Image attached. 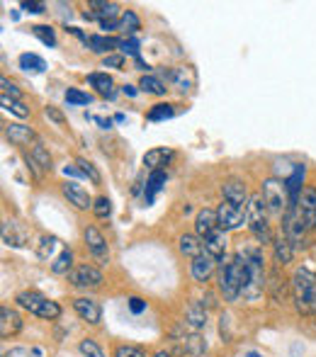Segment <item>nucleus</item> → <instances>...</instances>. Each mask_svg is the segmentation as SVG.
<instances>
[{"mask_svg":"<svg viewBox=\"0 0 316 357\" xmlns=\"http://www.w3.org/2000/svg\"><path fill=\"white\" fill-rule=\"evenodd\" d=\"M246 287H248V270L246 263L241 258V253L234 255L227 265L222 260V270H219V289H222L224 299L227 301H236L239 294H243Z\"/></svg>","mask_w":316,"mask_h":357,"instance_id":"f257e3e1","label":"nucleus"},{"mask_svg":"<svg viewBox=\"0 0 316 357\" xmlns=\"http://www.w3.org/2000/svg\"><path fill=\"white\" fill-rule=\"evenodd\" d=\"M292 299L299 314H316V273L309 268H297L292 275Z\"/></svg>","mask_w":316,"mask_h":357,"instance_id":"f03ea898","label":"nucleus"},{"mask_svg":"<svg viewBox=\"0 0 316 357\" xmlns=\"http://www.w3.org/2000/svg\"><path fill=\"white\" fill-rule=\"evenodd\" d=\"M241 258H243L246 263V270H248V287H246L243 294L248 296V299H255V296L263 291L265 287V260H263V250L258 248V245H248V248L239 250Z\"/></svg>","mask_w":316,"mask_h":357,"instance_id":"7ed1b4c3","label":"nucleus"},{"mask_svg":"<svg viewBox=\"0 0 316 357\" xmlns=\"http://www.w3.org/2000/svg\"><path fill=\"white\" fill-rule=\"evenodd\" d=\"M268 207L263 202V195H250L248 199V216H246V224H248L250 234L260 241V243H270L273 234H270V224H268Z\"/></svg>","mask_w":316,"mask_h":357,"instance_id":"20e7f679","label":"nucleus"},{"mask_svg":"<svg viewBox=\"0 0 316 357\" xmlns=\"http://www.w3.org/2000/svg\"><path fill=\"white\" fill-rule=\"evenodd\" d=\"M15 301H17L22 309H27L29 314L39 316V319H59L61 316V306L57 304V301L47 299L44 294H39V291H20L17 296H15Z\"/></svg>","mask_w":316,"mask_h":357,"instance_id":"39448f33","label":"nucleus"},{"mask_svg":"<svg viewBox=\"0 0 316 357\" xmlns=\"http://www.w3.org/2000/svg\"><path fill=\"white\" fill-rule=\"evenodd\" d=\"M263 202L268 207L270 214L283 216L289 207V197H287V188H285V180L280 178H268L263 180Z\"/></svg>","mask_w":316,"mask_h":357,"instance_id":"423d86ee","label":"nucleus"},{"mask_svg":"<svg viewBox=\"0 0 316 357\" xmlns=\"http://www.w3.org/2000/svg\"><path fill=\"white\" fill-rule=\"evenodd\" d=\"M173 345L180 350V353H185L190 357H200V355H204V350H207V343L202 340V335H200L197 331L188 328L185 324L173 331Z\"/></svg>","mask_w":316,"mask_h":357,"instance_id":"0eeeda50","label":"nucleus"},{"mask_svg":"<svg viewBox=\"0 0 316 357\" xmlns=\"http://www.w3.org/2000/svg\"><path fill=\"white\" fill-rule=\"evenodd\" d=\"M307 224H304L302 214H299V207H287V212L283 214V236L294 245H304V234H307Z\"/></svg>","mask_w":316,"mask_h":357,"instance_id":"6e6552de","label":"nucleus"},{"mask_svg":"<svg viewBox=\"0 0 316 357\" xmlns=\"http://www.w3.org/2000/svg\"><path fill=\"white\" fill-rule=\"evenodd\" d=\"M246 216H248V204H234L224 199L217 207V221L222 231H234L241 224H246Z\"/></svg>","mask_w":316,"mask_h":357,"instance_id":"1a4fd4ad","label":"nucleus"},{"mask_svg":"<svg viewBox=\"0 0 316 357\" xmlns=\"http://www.w3.org/2000/svg\"><path fill=\"white\" fill-rule=\"evenodd\" d=\"M103 270L95 268V265L90 263H83L78 265L76 270H71L68 273V282H71L73 287H83V289H95V287L103 284Z\"/></svg>","mask_w":316,"mask_h":357,"instance_id":"9d476101","label":"nucleus"},{"mask_svg":"<svg viewBox=\"0 0 316 357\" xmlns=\"http://www.w3.org/2000/svg\"><path fill=\"white\" fill-rule=\"evenodd\" d=\"M83 238H85V245H88L90 255L95 258V263L107 265L110 263V248H107V241H105V236L100 234L95 226H88V229H85V234H83Z\"/></svg>","mask_w":316,"mask_h":357,"instance_id":"9b49d317","label":"nucleus"},{"mask_svg":"<svg viewBox=\"0 0 316 357\" xmlns=\"http://www.w3.org/2000/svg\"><path fill=\"white\" fill-rule=\"evenodd\" d=\"M299 214H302L307 229L314 231L316 229V188L314 185H307V188L302 190V197H299Z\"/></svg>","mask_w":316,"mask_h":357,"instance_id":"f8f14e48","label":"nucleus"},{"mask_svg":"<svg viewBox=\"0 0 316 357\" xmlns=\"http://www.w3.org/2000/svg\"><path fill=\"white\" fill-rule=\"evenodd\" d=\"M61 192H63V197H66L76 209H93V199H90L88 190L80 188L78 183H63L61 185Z\"/></svg>","mask_w":316,"mask_h":357,"instance_id":"ddd939ff","label":"nucleus"},{"mask_svg":"<svg viewBox=\"0 0 316 357\" xmlns=\"http://www.w3.org/2000/svg\"><path fill=\"white\" fill-rule=\"evenodd\" d=\"M3 243L13 245V248H22L27 243V231L22 229V224L15 219L3 221Z\"/></svg>","mask_w":316,"mask_h":357,"instance_id":"4468645a","label":"nucleus"},{"mask_svg":"<svg viewBox=\"0 0 316 357\" xmlns=\"http://www.w3.org/2000/svg\"><path fill=\"white\" fill-rule=\"evenodd\" d=\"M73 309H76V314L80 316L83 321H88V324H100V319H103V309H100V304L95 299H88V296H78L76 301H73Z\"/></svg>","mask_w":316,"mask_h":357,"instance_id":"2eb2a0df","label":"nucleus"},{"mask_svg":"<svg viewBox=\"0 0 316 357\" xmlns=\"http://www.w3.org/2000/svg\"><path fill=\"white\" fill-rule=\"evenodd\" d=\"M20 331H22V316L15 309L3 306V309H0V335H3V338H13Z\"/></svg>","mask_w":316,"mask_h":357,"instance_id":"dca6fc26","label":"nucleus"},{"mask_svg":"<svg viewBox=\"0 0 316 357\" xmlns=\"http://www.w3.org/2000/svg\"><path fill=\"white\" fill-rule=\"evenodd\" d=\"M214 263H217V260H214L209 253L197 255V258L190 263V273H193L195 282H207V280L212 278V273H214Z\"/></svg>","mask_w":316,"mask_h":357,"instance_id":"f3484780","label":"nucleus"},{"mask_svg":"<svg viewBox=\"0 0 316 357\" xmlns=\"http://www.w3.org/2000/svg\"><path fill=\"white\" fill-rule=\"evenodd\" d=\"M304 168L302 163L294 165V173L285 180V188H287V197H289V207H299V197H302V180H304Z\"/></svg>","mask_w":316,"mask_h":357,"instance_id":"a211bd4d","label":"nucleus"},{"mask_svg":"<svg viewBox=\"0 0 316 357\" xmlns=\"http://www.w3.org/2000/svg\"><path fill=\"white\" fill-rule=\"evenodd\" d=\"M219 229V221H217V212L214 209H200L197 216H195V231H197L200 238H207L209 234Z\"/></svg>","mask_w":316,"mask_h":357,"instance_id":"6ab92c4d","label":"nucleus"},{"mask_svg":"<svg viewBox=\"0 0 316 357\" xmlns=\"http://www.w3.org/2000/svg\"><path fill=\"white\" fill-rule=\"evenodd\" d=\"M222 195L227 202H234V204H248V192H246V185L241 180L232 178L222 185Z\"/></svg>","mask_w":316,"mask_h":357,"instance_id":"aec40b11","label":"nucleus"},{"mask_svg":"<svg viewBox=\"0 0 316 357\" xmlns=\"http://www.w3.org/2000/svg\"><path fill=\"white\" fill-rule=\"evenodd\" d=\"M227 231H222V229H217L214 234H209L207 238H202V243H204V253H209L214 260H219V258H224V253H227Z\"/></svg>","mask_w":316,"mask_h":357,"instance_id":"412c9836","label":"nucleus"},{"mask_svg":"<svg viewBox=\"0 0 316 357\" xmlns=\"http://www.w3.org/2000/svg\"><path fill=\"white\" fill-rule=\"evenodd\" d=\"M173 158V151L170 149H151L144 153V165H146L149 170H163V165L168 163V160Z\"/></svg>","mask_w":316,"mask_h":357,"instance_id":"4be33fe9","label":"nucleus"},{"mask_svg":"<svg viewBox=\"0 0 316 357\" xmlns=\"http://www.w3.org/2000/svg\"><path fill=\"white\" fill-rule=\"evenodd\" d=\"M178 248L183 255H188V258H197V255L204 253V243L200 241V236H193V234H183L178 238Z\"/></svg>","mask_w":316,"mask_h":357,"instance_id":"5701e85b","label":"nucleus"},{"mask_svg":"<svg viewBox=\"0 0 316 357\" xmlns=\"http://www.w3.org/2000/svg\"><path fill=\"white\" fill-rule=\"evenodd\" d=\"M168 80L178 93H188L195 83V75L190 68H173V71H168Z\"/></svg>","mask_w":316,"mask_h":357,"instance_id":"b1692460","label":"nucleus"},{"mask_svg":"<svg viewBox=\"0 0 316 357\" xmlns=\"http://www.w3.org/2000/svg\"><path fill=\"white\" fill-rule=\"evenodd\" d=\"M5 137L15 146H27L29 142H34V132L29 127H24V124H10V127H5Z\"/></svg>","mask_w":316,"mask_h":357,"instance_id":"393cba45","label":"nucleus"},{"mask_svg":"<svg viewBox=\"0 0 316 357\" xmlns=\"http://www.w3.org/2000/svg\"><path fill=\"white\" fill-rule=\"evenodd\" d=\"M273 250H275V260L280 265H287L292 263V255H294V245L289 243L285 236H275L273 238Z\"/></svg>","mask_w":316,"mask_h":357,"instance_id":"a878e982","label":"nucleus"},{"mask_svg":"<svg viewBox=\"0 0 316 357\" xmlns=\"http://www.w3.org/2000/svg\"><path fill=\"white\" fill-rule=\"evenodd\" d=\"M88 83L93 85L95 90H98L100 95H105V98L114 100V90H112V78H110L107 73H90L88 75Z\"/></svg>","mask_w":316,"mask_h":357,"instance_id":"bb28decb","label":"nucleus"},{"mask_svg":"<svg viewBox=\"0 0 316 357\" xmlns=\"http://www.w3.org/2000/svg\"><path fill=\"white\" fill-rule=\"evenodd\" d=\"M165 170H151V175H149V180H146V195H144V199H146V204H151L153 202V195L158 192L160 188L165 185Z\"/></svg>","mask_w":316,"mask_h":357,"instance_id":"cd10ccee","label":"nucleus"},{"mask_svg":"<svg viewBox=\"0 0 316 357\" xmlns=\"http://www.w3.org/2000/svg\"><path fill=\"white\" fill-rule=\"evenodd\" d=\"M20 68L27 73H44L47 63H44V59L37 56V54H22V56H20Z\"/></svg>","mask_w":316,"mask_h":357,"instance_id":"c85d7f7f","label":"nucleus"},{"mask_svg":"<svg viewBox=\"0 0 316 357\" xmlns=\"http://www.w3.org/2000/svg\"><path fill=\"white\" fill-rule=\"evenodd\" d=\"M90 52L93 54H110L112 49L119 47V39H110V37H90L88 42Z\"/></svg>","mask_w":316,"mask_h":357,"instance_id":"c756f323","label":"nucleus"},{"mask_svg":"<svg viewBox=\"0 0 316 357\" xmlns=\"http://www.w3.org/2000/svg\"><path fill=\"white\" fill-rule=\"evenodd\" d=\"M117 29H119V32H124V34H134L137 29H142V22H139L137 13H132V10H124L122 17H119V22H117Z\"/></svg>","mask_w":316,"mask_h":357,"instance_id":"7c9ffc66","label":"nucleus"},{"mask_svg":"<svg viewBox=\"0 0 316 357\" xmlns=\"http://www.w3.org/2000/svg\"><path fill=\"white\" fill-rule=\"evenodd\" d=\"M204 324H207V314H204V309H200V306H190L188 314H185V326L193 328V331H200Z\"/></svg>","mask_w":316,"mask_h":357,"instance_id":"2f4dec72","label":"nucleus"},{"mask_svg":"<svg viewBox=\"0 0 316 357\" xmlns=\"http://www.w3.org/2000/svg\"><path fill=\"white\" fill-rule=\"evenodd\" d=\"M175 114V109H173V105H168V102H158V105H153L151 109H149V114H146V119L149 122H165V119H170Z\"/></svg>","mask_w":316,"mask_h":357,"instance_id":"473e14b6","label":"nucleus"},{"mask_svg":"<svg viewBox=\"0 0 316 357\" xmlns=\"http://www.w3.org/2000/svg\"><path fill=\"white\" fill-rule=\"evenodd\" d=\"M71 263H73V253L68 248H63L61 253H59V258L52 263V273L54 275H68V270H71Z\"/></svg>","mask_w":316,"mask_h":357,"instance_id":"72a5a7b5","label":"nucleus"},{"mask_svg":"<svg viewBox=\"0 0 316 357\" xmlns=\"http://www.w3.org/2000/svg\"><path fill=\"white\" fill-rule=\"evenodd\" d=\"M32 34L44 44V47H57V34H54V29L47 27V24H34Z\"/></svg>","mask_w":316,"mask_h":357,"instance_id":"f704fd0d","label":"nucleus"},{"mask_svg":"<svg viewBox=\"0 0 316 357\" xmlns=\"http://www.w3.org/2000/svg\"><path fill=\"white\" fill-rule=\"evenodd\" d=\"M139 88L144 90V93H151V95H165V85L160 83V80L156 78V75H144L142 83H139Z\"/></svg>","mask_w":316,"mask_h":357,"instance_id":"c9c22d12","label":"nucleus"},{"mask_svg":"<svg viewBox=\"0 0 316 357\" xmlns=\"http://www.w3.org/2000/svg\"><path fill=\"white\" fill-rule=\"evenodd\" d=\"M76 165H78V168H80V173H83L85 178H88L90 183H93V185H100V183H103V178H100V170L95 168V165L90 163V160H85V158H78V160H76Z\"/></svg>","mask_w":316,"mask_h":357,"instance_id":"e433bc0d","label":"nucleus"},{"mask_svg":"<svg viewBox=\"0 0 316 357\" xmlns=\"http://www.w3.org/2000/svg\"><path fill=\"white\" fill-rule=\"evenodd\" d=\"M32 155L34 160H37V165H42L44 170H52V155H49V151L44 149V144H34V149H32Z\"/></svg>","mask_w":316,"mask_h":357,"instance_id":"4c0bfd02","label":"nucleus"},{"mask_svg":"<svg viewBox=\"0 0 316 357\" xmlns=\"http://www.w3.org/2000/svg\"><path fill=\"white\" fill-rule=\"evenodd\" d=\"M122 17V13H119V5L117 3H107L103 10H98V17L100 22H117V20Z\"/></svg>","mask_w":316,"mask_h":357,"instance_id":"58836bf2","label":"nucleus"},{"mask_svg":"<svg viewBox=\"0 0 316 357\" xmlns=\"http://www.w3.org/2000/svg\"><path fill=\"white\" fill-rule=\"evenodd\" d=\"M78 350H80V355H83V357H105L103 348H100V345L95 343V340H90V338L80 340Z\"/></svg>","mask_w":316,"mask_h":357,"instance_id":"ea45409f","label":"nucleus"},{"mask_svg":"<svg viewBox=\"0 0 316 357\" xmlns=\"http://www.w3.org/2000/svg\"><path fill=\"white\" fill-rule=\"evenodd\" d=\"M3 107L8 109V112H13V114H17L20 119H24V117H29V109L24 107L20 100H10V98H5L3 95Z\"/></svg>","mask_w":316,"mask_h":357,"instance_id":"a19ab883","label":"nucleus"},{"mask_svg":"<svg viewBox=\"0 0 316 357\" xmlns=\"http://www.w3.org/2000/svg\"><path fill=\"white\" fill-rule=\"evenodd\" d=\"M93 212L98 219H107L110 214H112V202H110L107 197H98L93 199Z\"/></svg>","mask_w":316,"mask_h":357,"instance_id":"79ce46f5","label":"nucleus"},{"mask_svg":"<svg viewBox=\"0 0 316 357\" xmlns=\"http://www.w3.org/2000/svg\"><path fill=\"white\" fill-rule=\"evenodd\" d=\"M66 102L68 105H90L93 102V98H90L88 93H80L78 88H68L66 90Z\"/></svg>","mask_w":316,"mask_h":357,"instance_id":"37998d69","label":"nucleus"},{"mask_svg":"<svg viewBox=\"0 0 316 357\" xmlns=\"http://www.w3.org/2000/svg\"><path fill=\"white\" fill-rule=\"evenodd\" d=\"M54 245H57V238H54V236H42V238H39L37 255H39V258H49V255H52V250H54Z\"/></svg>","mask_w":316,"mask_h":357,"instance_id":"c03bdc74","label":"nucleus"},{"mask_svg":"<svg viewBox=\"0 0 316 357\" xmlns=\"http://www.w3.org/2000/svg\"><path fill=\"white\" fill-rule=\"evenodd\" d=\"M119 49H122V54H129V56L139 59V42L134 37L129 39H119Z\"/></svg>","mask_w":316,"mask_h":357,"instance_id":"a18cd8bd","label":"nucleus"},{"mask_svg":"<svg viewBox=\"0 0 316 357\" xmlns=\"http://www.w3.org/2000/svg\"><path fill=\"white\" fill-rule=\"evenodd\" d=\"M114 357H146L139 348H134V345H119L117 350H114Z\"/></svg>","mask_w":316,"mask_h":357,"instance_id":"49530a36","label":"nucleus"},{"mask_svg":"<svg viewBox=\"0 0 316 357\" xmlns=\"http://www.w3.org/2000/svg\"><path fill=\"white\" fill-rule=\"evenodd\" d=\"M0 85H3V95H5V98H10V100H20V90H17V85L10 83L8 78L0 80Z\"/></svg>","mask_w":316,"mask_h":357,"instance_id":"de8ad7c7","label":"nucleus"},{"mask_svg":"<svg viewBox=\"0 0 316 357\" xmlns=\"http://www.w3.org/2000/svg\"><path fill=\"white\" fill-rule=\"evenodd\" d=\"M3 357H42V350H27V348H13Z\"/></svg>","mask_w":316,"mask_h":357,"instance_id":"09e8293b","label":"nucleus"},{"mask_svg":"<svg viewBox=\"0 0 316 357\" xmlns=\"http://www.w3.org/2000/svg\"><path fill=\"white\" fill-rule=\"evenodd\" d=\"M122 63H124V56H119V54H112V56L103 59V68H119Z\"/></svg>","mask_w":316,"mask_h":357,"instance_id":"8fccbe9b","label":"nucleus"},{"mask_svg":"<svg viewBox=\"0 0 316 357\" xmlns=\"http://www.w3.org/2000/svg\"><path fill=\"white\" fill-rule=\"evenodd\" d=\"M129 309H132V314H142V311L146 309V301H142L139 296H132V299H129Z\"/></svg>","mask_w":316,"mask_h":357,"instance_id":"3c124183","label":"nucleus"},{"mask_svg":"<svg viewBox=\"0 0 316 357\" xmlns=\"http://www.w3.org/2000/svg\"><path fill=\"white\" fill-rule=\"evenodd\" d=\"M44 114H47V117L52 119V122H57V124H63V114L59 112L57 107H47V109H44Z\"/></svg>","mask_w":316,"mask_h":357,"instance_id":"603ef678","label":"nucleus"},{"mask_svg":"<svg viewBox=\"0 0 316 357\" xmlns=\"http://www.w3.org/2000/svg\"><path fill=\"white\" fill-rule=\"evenodd\" d=\"M22 10H27V13H44L47 5L44 3H22Z\"/></svg>","mask_w":316,"mask_h":357,"instance_id":"864d4df0","label":"nucleus"},{"mask_svg":"<svg viewBox=\"0 0 316 357\" xmlns=\"http://www.w3.org/2000/svg\"><path fill=\"white\" fill-rule=\"evenodd\" d=\"M88 119H93V122H98L103 129H110L112 127V119H103V117H93V114H88Z\"/></svg>","mask_w":316,"mask_h":357,"instance_id":"5fc2aeb1","label":"nucleus"},{"mask_svg":"<svg viewBox=\"0 0 316 357\" xmlns=\"http://www.w3.org/2000/svg\"><path fill=\"white\" fill-rule=\"evenodd\" d=\"M63 173L71 175V178H80V175H83V173H80V168H73V165H66V168H63ZM83 178H85V175H83Z\"/></svg>","mask_w":316,"mask_h":357,"instance_id":"6e6d98bb","label":"nucleus"},{"mask_svg":"<svg viewBox=\"0 0 316 357\" xmlns=\"http://www.w3.org/2000/svg\"><path fill=\"white\" fill-rule=\"evenodd\" d=\"M134 63H137V68H139V71H151V66H149V63H144V59L142 56H139V59H134Z\"/></svg>","mask_w":316,"mask_h":357,"instance_id":"4d7b16f0","label":"nucleus"},{"mask_svg":"<svg viewBox=\"0 0 316 357\" xmlns=\"http://www.w3.org/2000/svg\"><path fill=\"white\" fill-rule=\"evenodd\" d=\"M124 95H129V98H137V93H139V90L137 88H134V85H124Z\"/></svg>","mask_w":316,"mask_h":357,"instance_id":"13d9d810","label":"nucleus"},{"mask_svg":"<svg viewBox=\"0 0 316 357\" xmlns=\"http://www.w3.org/2000/svg\"><path fill=\"white\" fill-rule=\"evenodd\" d=\"M153 357H173V355H168V353H165V350H160V353H156Z\"/></svg>","mask_w":316,"mask_h":357,"instance_id":"bf43d9fd","label":"nucleus"},{"mask_svg":"<svg viewBox=\"0 0 316 357\" xmlns=\"http://www.w3.org/2000/svg\"><path fill=\"white\" fill-rule=\"evenodd\" d=\"M248 357H260L258 353H248Z\"/></svg>","mask_w":316,"mask_h":357,"instance_id":"052dcab7","label":"nucleus"}]
</instances>
